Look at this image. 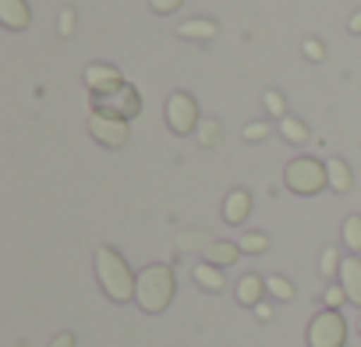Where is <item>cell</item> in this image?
I'll return each mask as SVG.
<instances>
[{"mask_svg":"<svg viewBox=\"0 0 361 347\" xmlns=\"http://www.w3.org/2000/svg\"><path fill=\"white\" fill-rule=\"evenodd\" d=\"M92 266H96V280L103 287V294L114 301V305H128L135 301V287H138V273L128 266V259L110 248V245H99L92 252Z\"/></svg>","mask_w":361,"mask_h":347,"instance_id":"obj_1","label":"cell"},{"mask_svg":"<svg viewBox=\"0 0 361 347\" xmlns=\"http://www.w3.org/2000/svg\"><path fill=\"white\" fill-rule=\"evenodd\" d=\"M177 294V276L170 266L163 262H152L138 273V287H135V305L145 312V315H163L170 308Z\"/></svg>","mask_w":361,"mask_h":347,"instance_id":"obj_2","label":"cell"},{"mask_svg":"<svg viewBox=\"0 0 361 347\" xmlns=\"http://www.w3.org/2000/svg\"><path fill=\"white\" fill-rule=\"evenodd\" d=\"M283 185L294 192V195H319L322 188H329V178H326V163L315 159V156H294L287 166H283Z\"/></svg>","mask_w":361,"mask_h":347,"instance_id":"obj_3","label":"cell"},{"mask_svg":"<svg viewBox=\"0 0 361 347\" xmlns=\"http://www.w3.org/2000/svg\"><path fill=\"white\" fill-rule=\"evenodd\" d=\"M305 343L308 347H343L347 343V322H343V315L340 312H329V308L315 312L312 322H308V329H305Z\"/></svg>","mask_w":361,"mask_h":347,"instance_id":"obj_4","label":"cell"},{"mask_svg":"<svg viewBox=\"0 0 361 347\" xmlns=\"http://www.w3.org/2000/svg\"><path fill=\"white\" fill-rule=\"evenodd\" d=\"M92 114H106V117H117V121H131L142 114V99H138V89L128 82L121 85L117 92H106V96H92L89 99Z\"/></svg>","mask_w":361,"mask_h":347,"instance_id":"obj_5","label":"cell"},{"mask_svg":"<svg viewBox=\"0 0 361 347\" xmlns=\"http://www.w3.org/2000/svg\"><path fill=\"white\" fill-rule=\"evenodd\" d=\"M163 117H166V128L173 135H188L199 124V103L188 92H170L166 106H163Z\"/></svg>","mask_w":361,"mask_h":347,"instance_id":"obj_6","label":"cell"},{"mask_svg":"<svg viewBox=\"0 0 361 347\" xmlns=\"http://www.w3.org/2000/svg\"><path fill=\"white\" fill-rule=\"evenodd\" d=\"M89 135L106 149H121L128 142V121H117L106 114H89Z\"/></svg>","mask_w":361,"mask_h":347,"instance_id":"obj_7","label":"cell"},{"mask_svg":"<svg viewBox=\"0 0 361 347\" xmlns=\"http://www.w3.org/2000/svg\"><path fill=\"white\" fill-rule=\"evenodd\" d=\"M121 85H128V82H124V75L114 64L96 61V64L85 68V89H89V96H106V92H117Z\"/></svg>","mask_w":361,"mask_h":347,"instance_id":"obj_8","label":"cell"},{"mask_svg":"<svg viewBox=\"0 0 361 347\" xmlns=\"http://www.w3.org/2000/svg\"><path fill=\"white\" fill-rule=\"evenodd\" d=\"M340 287L347 294V301L354 308H361V259L357 255H347L343 266H340Z\"/></svg>","mask_w":361,"mask_h":347,"instance_id":"obj_9","label":"cell"},{"mask_svg":"<svg viewBox=\"0 0 361 347\" xmlns=\"http://www.w3.org/2000/svg\"><path fill=\"white\" fill-rule=\"evenodd\" d=\"M248 213H252V195H248L245 188L227 192V199H224V224L241 227V224L248 220Z\"/></svg>","mask_w":361,"mask_h":347,"instance_id":"obj_10","label":"cell"},{"mask_svg":"<svg viewBox=\"0 0 361 347\" xmlns=\"http://www.w3.org/2000/svg\"><path fill=\"white\" fill-rule=\"evenodd\" d=\"M0 22L11 32H22V29L32 25V11H29L25 0H0Z\"/></svg>","mask_w":361,"mask_h":347,"instance_id":"obj_11","label":"cell"},{"mask_svg":"<svg viewBox=\"0 0 361 347\" xmlns=\"http://www.w3.org/2000/svg\"><path fill=\"white\" fill-rule=\"evenodd\" d=\"M241 255H245V252H241L238 241H216V238H213V245L202 252V262H213V266H220V269H231Z\"/></svg>","mask_w":361,"mask_h":347,"instance_id":"obj_12","label":"cell"},{"mask_svg":"<svg viewBox=\"0 0 361 347\" xmlns=\"http://www.w3.org/2000/svg\"><path fill=\"white\" fill-rule=\"evenodd\" d=\"M234 294H238V301H241L245 308L262 305V298H266V276H259V273H245V276L238 280Z\"/></svg>","mask_w":361,"mask_h":347,"instance_id":"obj_13","label":"cell"},{"mask_svg":"<svg viewBox=\"0 0 361 347\" xmlns=\"http://www.w3.org/2000/svg\"><path fill=\"white\" fill-rule=\"evenodd\" d=\"M216 32H220V25L213 18H188L177 25V36L192 39V43H209V39H216Z\"/></svg>","mask_w":361,"mask_h":347,"instance_id":"obj_14","label":"cell"},{"mask_svg":"<svg viewBox=\"0 0 361 347\" xmlns=\"http://www.w3.org/2000/svg\"><path fill=\"white\" fill-rule=\"evenodd\" d=\"M326 178H329V188H333L336 195H347V192L354 188V174H350L347 159H340V156H329V159H326Z\"/></svg>","mask_w":361,"mask_h":347,"instance_id":"obj_15","label":"cell"},{"mask_svg":"<svg viewBox=\"0 0 361 347\" xmlns=\"http://www.w3.org/2000/svg\"><path fill=\"white\" fill-rule=\"evenodd\" d=\"M192 280H195L202 291H209V294H220V291L227 287V273H224L220 266H213V262H195Z\"/></svg>","mask_w":361,"mask_h":347,"instance_id":"obj_16","label":"cell"},{"mask_svg":"<svg viewBox=\"0 0 361 347\" xmlns=\"http://www.w3.org/2000/svg\"><path fill=\"white\" fill-rule=\"evenodd\" d=\"M280 135H283V142H290V145H305V142L312 138L308 124H305V121H298V117H290V114L280 121Z\"/></svg>","mask_w":361,"mask_h":347,"instance_id":"obj_17","label":"cell"},{"mask_svg":"<svg viewBox=\"0 0 361 347\" xmlns=\"http://www.w3.org/2000/svg\"><path fill=\"white\" fill-rule=\"evenodd\" d=\"M340 241L347 245L350 255H361V217H357V213H350V217L343 220V227H340Z\"/></svg>","mask_w":361,"mask_h":347,"instance_id":"obj_18","label":"cell"},{"mask_svg":"<svg viewBox=\"0 0 361 347\" xmlns=\"http://www.w3.org/2000/svg\"><path fill=\"white\" fill-rule=\"evenodd\" d=\"M266 294L273 298V301H294V284L287 280V276H280V273H273V276H266Z\"/></svg>","mask_w":361,"mask_h":347,"instance_id":"obj_19","label":"cell"},{"mask_svg":"<svg viewBox=\"0 0 361 347\" xmlns=\"http://www.w3.org/2000/svg\"><path fill=\"white\" fill-rule=\"evenodd\" d=\"M238 245H241V252H245V255H262V252L269 248V238H266L262 231H248V234H241V238H238Z\"/></svg>","mask_w":361,"mask_h":347,"instance_id":"obj_20","label":"cell"},{"mask_svg":"<svg viewBox=\"0 0 361 347\" xmlns=\"http://www.w3.org/2000/svg\"><path fill=\"white\" fill-rule=\"evenodd\" d=\"M340 266H343V259H340V252L329 245V248H322V255H319V273L326 276V280H333V276H340Z\"/></svg>","mask_w":361,"mask_h":347,"instance_id":"obj_21","label":"cell"},{"mask_svg":"<svg viewBox=\"0 0 361 347\" xmlns=\"http://www.w3.org/2000/svg\"><path fill=\"white\" fill-rule=\"evenodd\" d=\"M262 103H266V110H269L276 121H283V117H287V99H283V92H280V89H266V92H262Z\"/></svg>","mask_w":361,"mask_h":347,"instance_id":"obj_22","label":"cell"},{"mask_svg":"<svg viewBox=\"0 0 361 347\" xmlns=\"http://www.w3.org/2000/svg\"><path fill=\"white\" fill-rule=\"evenodd\" d=\"M209 245H213L209 234H192V231H188V234H180V238H177V248H180V252H195V248L206 252Z\"/></svg>","mask_w":361,"mask_h":347,"instance_id":"obj_23","label":"cell"},{"mask_svg":"<svg viewBox=\"0 0 361 347\" xmlns=\"http://www.w3.org/2000/svg\"><path fill=\"white\" fill-rule=\"evenodd\" d=\"M301 54H305L308 61H315V64L326 61V47H322V39H315V36H308V39L301 43Z\"/></svg>","mask_w":361,"mask_h":347,"instance_id":"obj_24","label":"cell"},{"mask_svg":"<svg viewBox=\"0 0 361 347\" xmlns=\"http://www.w3.org/2000/svg\"><path fill=\"white\" fill-rule=\"evenodd\" d=\"M322 301H326V308H329V312H340V305L347 301V294H343V287H340V284H329V287L322 291Z\"/></svg>","mask_w":361,"mask_h":347,"instance_id":"obj_25","label":"cell"},{"mask_svg":"<svg viewBox=\"0 0 361 347\" xmlns=\"http://www.w3.org/2000/svg\"><path fill=\"white\" fill-rule=\"evenodd\" d=\"M241 135H245V142H262V138L269 135V124H266V121H248Z\"/></svg>","mask_w":361,"mask_h":347,"instance_id":"obj_26","label":"cell"},{"mask_svg":"<svg viewBox=\"0 0 361 347\" xmlns=\"http://www.w3.org/2000/svg\"><path fill=\"white\" fill-rule=\"evenodd\" d=\"M57 32H61L64 39L75 32V8H64V11L57 15Z\"/></svg>","mask_w":361,"mask_h":347,"instance_id":"obj_27","label":"cell"},{"mask_svg":"<svg viewBox=\"0 0 361 347\" xmlns=\"http://www.w3.org/2000/svg\"><path fill=\"white\" fill-rule=\"evenodd\" d=\"M180 4H185V0H149V8H152L156 15H177Z\"/></svg>","mask_w":361,"mask_h":347,"instance_id":"obj_28","label":"cell"},{"mask_svg":"<svg viewBox=\"0 0 361 347\" xmlns=\"http://www.w3.org/2000/svg\"><path fill=\"white\" fill-rule=\"evenodd\" d=\"M50 347H75V333H68V329L57 333V336L50 340Z\"/></svg>","mask_w":361,"mask_h":347,"instance_id":"obj_29","label":"cell"},{"mask_svg":"<svg viewBox=\"0 0 361 347\" xmlns=\"http://www.w3.org/2000/svg\"><path fill=\"white\" fill-rule=\"evenodd\" d=\"M347 32H354V36H361V8L347 18Z\"/></svg>","mask_w":361,"mask_h":347,"instance_id":"obj_30","label":"cell"},{"mask_svg":"<svg viewBox=\"0 0 361 347\" xmlns=\"http://www.w3.org/2000/svg\"><path fill=\"white\" fill-rule=\"evenodd\" d=\"M255 315H259L262 322H269V319H273V305H269V301H262V305H255Z\"/></svg>","mask_w":361,"mask_h":347,"instance_id":"obj_31","label":"cell"},{"mask_svg":"<svg viewBox=\"0 0 361 347\" xmlns=\"http://www.w3.org/2000/svg\"><path fill=\"white\" fill-rule=\"evenodd\" d=\"M357 333H361V319H357Z\"/></svg>","mask_w":361,"mask_h":347,"instance_id":"obj_32","label":"cell"}]
</instances>
